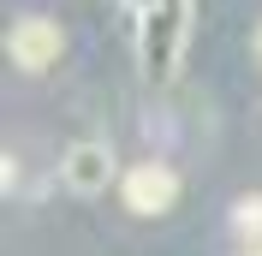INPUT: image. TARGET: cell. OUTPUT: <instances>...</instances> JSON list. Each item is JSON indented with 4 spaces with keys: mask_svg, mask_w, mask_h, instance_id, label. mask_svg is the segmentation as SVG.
Returning <instances> with one entry per match:
<instances>
[{
    "mask_svg": "<svg viewBox=\"0 0 262 256\" xmlns=\"http://www.w3.org/2000/svg\"><path fill=\"white\" fill-rule=\"evenodd\" d=\"M60 48H66V36L54 30L48 18H24V24H12V60L18 66H54L60 60Z\"/></svg>",
    "mask_w": 262,
    "mask_h": 256,
    "instance_id": "1",
    "label": "cell"
},
{
    "mask_svg": "<svg viewBox=\"0 0 262 256\" xmlns=\"http://www.w3.org/2000/svg\"><path fill=\"white\" fill-rule=\"evenodd\" d=\"M173 197H179V179L167 173V167H131L125 173V203L137 215H161Z\"/></svg>",
    "mask_w": 262,
    "mask_h": 256,
    "instance_id": "2",
    "label": "cell"
},
{
    "mask_svg": "<svg viewBox=\"0 0 262 256\" xmlns=\"http://www.w3.org/2000/svg\"><path fill=\"white\" fill-rule=\"evenodd\" d=\"M66 179H72L78 191H101V185L114 179V161H107V149H101V143H78L72 155H66Z\"/></svg>",
    "mask_w": 262,
    "mask_h": 256,
    "instance_id": "3",
    "label": "cell"
},
{
    "mask_svg": "<svg viewBox=\"0 0 262 256\" xmlns=\"http://www.w3.org/2000/svg\"><path fill=\"white\" fill-rule=\"evenodd\" d=\"M256 48H262V36H256Z\"/></svg>",
    "mask_w": 262,
    "mask_h": 256,
    "instance_id": "4",
    "label": "cell"
}]
</instances>
